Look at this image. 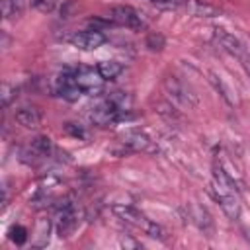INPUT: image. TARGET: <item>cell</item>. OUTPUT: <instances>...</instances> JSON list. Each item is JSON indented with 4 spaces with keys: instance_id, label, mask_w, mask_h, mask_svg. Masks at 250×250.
<instances>
[{
    "instance_id": "16",
    "label": "cell",
    "mask_w": 250,
    "mask_h": 250,
    "mask_svg": "<svg viewBox=\"0 0 250 250\" xmlns=\"http://www.w3.org/2000/svg\"><path fill=\"white\" fill-rule=\"evenodd\" d=\"M0 6H2V16L6 20L18 18L23 12V0H2Z\"/></svg>"
},
{
    "instance_id": "4",
    "label": "cell",
    "mask_w": 250,
    "mask_h": 250,
    "mask_svg": "<svg viewBox=\"0 0 250 250\" xmlns=\"http://www.w3.org/2000/svg\"><path fill=\"white\" fill-rule=\"evenodd\" d=\"M55 225H57V232L59 236H68L70 230L76 225V215H74V207L68 199L61 201L55 207Z\"/></svg>"
},
{
    "instance_id": "15",
    "label": "cell",
    "mask_w": 250,
    "mask_h": 250,
    "mask_svg": "<svg viewBox=\"0 0 250 250\" xmlns=\"http://www.w3.org/2000/svg\"><path fill=\"white\" fill-rule=\"evenodd\" d=\"M188 8L193 12V16H199V18H215L219 16V10L211 4H205V2H188Z\"/></svg>"
},
{
    "instance_id": "24",
    "label": "cell",
    "mask_w": 250,
    "mask_h": 250,
    "mask_svg": "<svg viewBox=\"0 0 250 250\" xmlns=\"http://www.w3.org/2000/svg\"><path fill=\"white\" fill-rule=\"evenodd\" d=\"M240 61H242V66H244V70H246V72H248V76H250V55L246 53V55H244Z\"/></svg>"
},
{
    "instance_id": "19",
    "label": "cell",
    "mask_w": 250,
    "mask_h": 250,
    "mask_svg": "<svg viewBox=\"0 0 250 250\" xmlns=\"http://www.w3.org/2000/svg\"><path fill=\"white\" fill-rule=\"evenodd\" d=\"M59 4H61V0H31V6L35 10H39V12H43V14L53 12Z\"/></svg>"
},
{
    "instance_id": "10",
    "label": "cell",
    "mask_w": 250,
    "mask_h": 250,
    "mask_svg": "<svg viewBox=\"0 0 250 250\" xmlns=\"http://www.w3.org/2000/svg\"><path fill=\"white\" fill-rule=\"evenodd\" d=\"M121 143H123L125 146H129L131 150H143V152L154 150L150 137H148L146 133L139 131V129H133V131L123 133V135H121Z\"/></svg>"
},
{
    "instance_id": "11",
    "label": "cell",
    "mask_w": 250,
    "mask_h": 250,
    "mask_svg": "<svg viewBox=\"0 0 250 250\" xmlns=\"http://www.w3.org/2000/svg\"><path fill=\"white\" fill-rule=\"evenodd\" d=\"M16 121L27 129H35L41 123V111L35 105H23L16 111Z\"/></svg>"
},
{
    "instance_id": "8",
    "label": "cell",
    "mask_w": 250,
    "mask_h": 250,
    "mask_svg": "<svg viewBox=\"0 0 250 250\" xmlns=\"http://www.w3.org/2000/svg\"><path fill=\"white\" fill-rule=\"evenodd\" d=\"M74 76H76V84L78 88L84 92V94H94L102 88V82L104 78L100 76L98 70L94 68H88V66H80L78 70H74Z\"/></svg>"
},
{
    "instance_id": "5",
    "label": "cell",
    "mask_w": 250,
    "mask_h": 250,
    "mask_svg": "<svg viewBox=\"0 0 250 250\" xmlns=\"http://www.w3.org/2000/svg\"><path fill=\"white\" fill-rule=\"evenodd\" d=\"M70 43L76 49L94 51V49H98V47H102L105 43V35L100 29H84V31H76L70 37Z\"/></svg>"
},
{
    "instance_id": "14",
    "label": "cell",
    "mask_w": 250,
    "mask_h": 250,
    "mask_svg": "<svg viewBox=\"0 0 250 250\" xmlns=\"http://www.w3.org/2000/svg\"><path fill=\"white\" fill-rule=\"evenodd\" d=\"M213 184H217V186L223 188V189L236 191V184H234V180H232L221 166H215V168H213Z\"/></svg>"
},
{
    "instance_id": "7",
    "label": "cell",
    "mask_w": 250,
    "mask_h": 250,
    "mask_svg": "<svg viewBox=\"0 0 250 250\" xmlns=\"http://www.w3.org/2000/svg\"><path fill=\"white\" fill-rule=\"evenodd\" d=\"M213 39L217 41V45H219L221 49H225L227 53H230V55H234V57H238V59H242V57L246 55V49H244V45L240 43V39L234 37L232 33L225 31L223 27H215V29H213Z\"/></svg>"
},
{
    "instance_id": "23",
    "label": "cell",
    "mask_w": 250,
    "mask_h": 250,
    "mask_svg": "<svg viewBox=\"0 0 250 250\" xmlns=\"http://www.w3.org/2000/svg\"><path fill=\"white\" fill-rule=\"evenodd\" d=\"M150 2L156 6H164V8H176V6L184 4L186 0H150Z\"/></svg>"
},
{
    "instance_id": "6",
    "label": "cell",
    "mask_w": 250,
    "mask_h": 250,
    "mask_svg": "<svg viewBox=\"0 0 250 250\" xmlns=\"http://www.w3.org/2000/svg\"><path fill=\"white\" fill-rule=\"evenodd\" d=\"M55 86H57V92H59L64 100H68V102L78 100V96L82 94V90H80V88H78V84H76L74 70H68V68H64V70L57 76Z\"/></svg>"
},
{
    "instance_id": "20",
    "label": "cell",
    "mask_w": 250,
    "mask_h": 250,
    "mask_svg": "<svg viewBox=\"0 0 250 250\" xmlns=\"http://www.w3.org/2000/svg\"><path fill=\"white\" fill-rule=\"evenodd\" d=\"M8 236H10V240L16 242V244H23V242L27 240V230H25L23 227L16 225V227H12V229L8 230Z\"/></svg>"
},
{
    "instance_id": "18",
    "label": "cell",
    "mask_w": 250,
    "mask_h": 250,
    "mask_svg": "<svg viewBox=\"0 0 250 250\" xmlns=\"http://www.w3.org/2000/svg\"><path fill=\"white\" fill-rule=\"evenodd\" d=\"M145 45H146L150 51H162V49H164V45H166V39H164V35H162V33L152 31V33H148V35H146Z\"/></svg>"
},
{
    "instance_id": "13",
    "label": "cell",
    "mask_w": 250,
    "mask_h": 250,
    "mask_svg": "<svg viewBox=\"0 0 250 250\" xmlns=\"http://www.w3.org/2000/svg\"><path fill=\"white\" fill-rule=\"evenodd\" d=\"M96 70L100 72V76L104 80H113V78H117L123 72V64L117 62V61H100Z\"/></svg>"
},
{
    "instance_id": "21",
    "label": "cell",
    "mask_w": 250,
    "mask_h": 250,
    "mask_svg": "<svg viewBox=\"0 0 250 250\" xmlns=\"http://www.w3.org/2000/svg\"><path fill=\"white\" fill-rule=\"evenodd\" d=\"M12 98H16V86L4 84V88H2V104H4V105H8Z\"/></svg>"
},
{
    "instance_id": "2",
    "label": "cell",
    "mask_w": 250,
    "mask_h": 250,
    "mask_svg": "<svg viewBox=\"0 0 250 250\" xmlns=\"http://www.w3.org/2000/svg\"><path fill=\"white\" fill-rule=\"evenodd\" d=\"M164 90L168 92V96L172 100H176L182 105H188V107L197 105V96L182 80H178L176 76H166L164 78Z\"/></svg>"
},
{
    "instance_id": "9",
    "label": "cell",
    "mask_w": 250,
    "mask_h": 250,
    "mask_svg": "<svg viewBox=\"0 0 250 250\" xmlns=\"http://www.w3.org/2000/svg\"><path fill=\"white\" fill-rule=\"evenodd\" d=\"M211 191H213V197L219 201L221 209L227 213V217H230V219H238V215H240V203H238L234 191L223 189V188H219L217 184H213Z\"/></svg>"
},
{
    "instance_id": "12",
    "label": "cell",
    "mask_w": 250,
    "mask_h": 250,
    "mask_svg": "<svg viewBox=\"0 0 250 250\" xmlns=\"http://www.w3.org/2000/svg\"><path fill=\"white\" fill-rule=\"evenodd\" d=\"M51 150H53V143H51L49 137H35L27 145L25 154L31 156V158H45V156H49Z\"/></svg>"
},
{
    "instance_id": "3",
    "label": "cell",
    "mask_w": 250,
    "mask_h": 250,
    "mask_svg": "<svg viewBox=\"0 0 250 250\" xmlns=\"http://www.w3.org/2000/svg\"><path fill=\"white\" fill-rule=\"evenodd\" d=\"M109 21H113L121 27H129V29H143L145 27L141 14L131 6H113L109 10Z\"/></svg>"
},
{
    "instance_id": "17",
    "label": "cell",
    "mask_w": 250,
    "mask_h": 250,
    "mask_svg": "<svg viewBox=\"0 0 250 250\" xmlns=\"http://www.w3.org/2000/svg\"><path fill=\"white\" fill-rule=\"evenodd\" d=\"M209 82L215 86V90L223 96V100H225L229 105H232V104H234V100H232V96H230V90L225 86V82L221 80V76H217L215 72H209Z\"/></svg>"
},
{
    "instance_id": "1",
    "label": "cell",
    "mask_w": 250,
    "mask_h": 250,
    "mask_svg": "<svg viewBox=\"0 0 250 250\" xmlns=\"http://www.w3.org/2000/svg\"><path fill=\"white\" fill-rule=\"evenodd\" d=\"M111 211H113L119 219H123L125 223H129V225H133V227H137V229H143V230H145L148 236H152V238H164V236H166L164 229H160L156 223H152L150 219H146L143 213H139V211H137L135 207H131V205H125V203L113 205Z\"/></svg>"
},
{
    "instance_id": "22",
    "label": "cell",
    "mask_w": 250,
    "mask_h": 250,
    "mask_svg": "<svg viewBox=\"0 0 250 250\" xmlns=\"http://www.w3.org/2000/svg\"><path fill=\"white\" fill-rule=\"evenodd\" d=\"M64 133H68V135H72V137H86L84 129H82L80 125H76V123H66V125H64Z\"/></svg>"
}]
</instances>
